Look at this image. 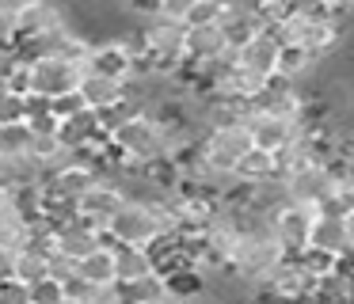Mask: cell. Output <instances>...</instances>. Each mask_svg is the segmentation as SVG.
<instances>
[{
	"label": "cell",
	"instance_id": "9a60e30c",
	"mask_svg": "<svg viewBox=\"0 0 354 304\" xmlns=\"http://www.w3.org/2000/svg\"><path fill=\"white\" fill-rule=\"evenodd\" d=\"M313 251H324L331 258H346L354 251V220L320 213L313 228Z\"/></svg>",
	"mask_w": 354,
	"mask_h": 304
},
{
	"label": "cell",
	"instance_id": "277c9868",
	"mask_svg": "<svg viewBox=\"0 0 354 304\" xmlns=\"http://www.w3.org/2000/svg\"><path fill=\"white\" fill-rule=\"evenodd\" d=\"M255 149L252 133H248V122H232V126H217L202 137V160H206L214 171H236V164Z\"/></svg>",
	"mask_w": 354,
	"mask_h": 304
},
{
	"label": "cell",
	"instance_id": "44dd1931",
	"mask_svg": "<svg viewBox=\"0 0 354 304\" xmlns=\"http://www.w3.org/2000/svg\"><path fill=\"white\" fill-rule=\"evenodd\" d=\"M35 129L27 122H8L0 126V156H31L35 149Z\"/></svg>",
	"mask_w": 354,
	"mask_h": 304
},
{
	"label": "cell",
	"instance_id": "5b68a950",
	"mask_svg": "<svg viewBox=\"0 0 354 304\" xmlns=\"http://www.w3.org/2000/svg\"><path fill=\"white\" fill-rule=\"evenodd\" d=\"M80 80H84V68L73 65V61L62 57H35L31 61V91L27 95H42V99H62L69 91H80Z\"/></svg>",
	"mask_w": 354,
	"mask_h": 304
},
{
	"label": "cell",
	"instance_id": "836d02e7",
	"mask_svg": "<svg viewBox=\"0 0 354 304\" xmlns=\"http://www.w3.org/2000/svg\"><path fill=\"white\" fill-rule=\"evenodd\" d=\"M31 4H39V0H0V15H8L16 23V15H24Z\"/></svg>",
	"mask_w": 354,
	"mask_h": 304
},
{
	"label": "cell",
	"instance_id": "8992f818",
	"mask_svg": "<svg viewBox=\"0 0 354 304\" xmlns=\"http://www.w3.org/2000/svg\"><path fill=\"white\" fill-rule=\"evenodd\" d=\"M73 23L69 4L65 0H39L24 15H16V46H27L35 38H46L54 30H65Z\"/></svg>",
	"mask_w": 354,
	"mask_h": 304
},
{
	"label": "cell",
	"instance_id": "ac0fdd59",
	"mask_svg": "<svg viewBox=\"0 0 354 304\" xmlns=\"http://www.w3.org/2000/svg\"><path fill=\"white\" fill-rule=\"evenodd\" d=\"M77 278H84L88 285H95V289H111V285H118L115 243L107 240L100 251H92L88 258H80V263H77Z\"/></svg>",
	"mask_w": 354,
	"mask_h": 304
},
{
	"label": "cell",
	"instance_id": "e0dca14e",
	"mask_svg": "<svg viewBox=\"0 0 354 304\" xmlns=\"http://www.w3.org/2000/svg\"><path fill=\"white\" fill-rule=\"evenodd\" d=\"M225 53H232V46H229V38H225L221 23H217V27H191L187 30V61L202 65V61H217V57H225Z\"/></svg>",
	"mask_w": 354,
	"mask_h": 304
},
{
	"label": "cell",
	"instance_id": "ffe728a7",
	"mask_svg": "<svg viewBox=\"0 0 354 304\" xmlns=\"http://www.w3.org/2000/svg\"><path fill=\"white\" fill-rule=\"evenodd\" d=\"M236 175L240 182H263V179H274L278 175V152H263V149H252L244 160L236 164Z\"/></svg>",
	"mask_w": 354,
	"mask_h": 304
},
{
	"label": "cell",
	"instance_id": "ba28073f",
	"mask_svg": "<svg viewBox=\"0 0 354 304\" xmlns=\"http://www.w3.org/2000/svg\"><path fill=\"white\" fill-rule=\"evenodd\" d=\"M126 202H130V198H126V190L118 187V182H111L107 175H103V179L95 182V187L77 202V217H84L88 225H95L100 232H107L111 220L118 217V209H122Z\"/></svg>",
	"mask_w": 354,
	"mask_h": 304
},
{
	"label": "cell",
	"instance_id": "30bf717a",
	"mask_svg": "<svg viewBox=\"0 0 354 304\" xmlns=\"http://www.w3.org/2000/svg\"><path fill=\"white\" fill-rule=\"evenodd\" d=\"M80 95H84V106L95 114H115L130 103V84L115 80V76H103V73H84L80 80Z\"/></svg>",
	"mask_w": 354,
	"mask_h": 304
},
{
	"label": "cell",
	"instance_id": "484cf974",
	"mask_svg": "<svg viewBox=\"0 0 354 304\" xmlns=\"http://www.w3.org/2000/svg\"><path fill=\"white\" fill-rule=\"evenodd\" d=\"M225 12H229V4H225V0H198V8L191 12L187 27H217V23L225 19Z\"/></svg>",
	"mask_w": 354,
	"mask_h": 304
},
{
	"label": "cell",
	"instance_id": "8fae6325",
	"mask_svg": "<svg viewBox=\"0 0 354 304\" xmlns=\"http://www.w3.org/2000/svg\"><path fill=\"white\" fill-rule=\"evenodd\" d=\"M133 65H138V53H133V46L126 38H100L84 73H103V76H115V80L130 84Z\"/></svg>",
	"mask_w": 354,
	"mask_h": 304
},
{
	"label": "cell",
	"instance_id": "603a6c76",
	"mask_svg": "<svg viewBox=\"0 0 354 304\" xmlns=\"http://www.w3.org/2000/svg\"><path fill=\"white\" fill-rule=\"evenodd\" d=\"M320 213H331V217L354 220V175H343V179L335 182V190H331L328 202L320 205Z\"/></svg>",
	"mask_w": 354,
	"mask_h": 304
},
{
	"label": "cell",
	"instance_id": "e575fe53",
	"mask_svg": "<svg viewBox=\"0 0 354 304\" xmlns=\"http://www.w3.org/2000/svg\"><path fill=\"white\" fill-rule=\"evenodd\" d=\"M8 278H16V251L0 247V281H8Z\"/></svg>",
	"mask_w": 354,
	"mask_h": 304
},
{
	"label": "cell",
	"instance_id": "2e32d148",
	"mask_svg": "<svg viewBox=\"0 0 354 304\" xmlns=\"http://www.w3.org/2000/svg\"><path fill=\"white\" fill-rule=\"evenodd\" d=\"M236 65H244V68H252V73L274 80V76H278V65H282V42H278L270 30H259L252 42H244V46L236 50Z\"/></svg>",
	"mask_w": 354,
	"mask_h": 304
},
{
	"label": "cell",
	"instance_id": "d6986e66",
	"mask_svg": "<svg viewBox=\"0 0 354 304\" xmlns=\"http://www.w3.org/2000/svg\"><path fill=\"white\" fill-rule=\"evenodd\" d=\"M115 266H118V285H133V281L149 278V274H160L156 270V258H153V247H126V243H118Z\"/></svg>",
	"mask_w": 354,
	"mask_h": 304
},
{
	"label": "cell",
	"instance_id": "d4e9b609",
	"mask_svg": "<svg viewBox=\"0 0 354 304\" xmlns=\"http://www.w3.org/2000/svg\"><path fill=\"white\" fill-rule=\"evenodd\" d=\"M8 122H27V95L4 88L0 91V126H8Z\"/></svg>",
	"mask_w": 354,
	"mask_h": 304
},
{
	"label": "cell",
	"instance_id": "8d00e7d4",
	"mask_svg": "<svg viewBox=\"0 0 354 304\" xmlns=\"http://www.w3.org/2000/svg\"><path fill=\"white\" fill-rule=\"evenodd\" d=\"M62 304H92V301H80V296H69V293H65V301Z\"/></svg>",
	"mask_w": 354,
	"mask_h": 304
},
{
	"label": "cell",
	"instance_id": "7c38bea8",
	"mask_svg": "<svg viewBox=\"0 0 354 304\" xmlns=\"http://www.w3.org/2000/svg\"><path fill=\"white\" fill-rule=\"evenodd\" d=\"M252 106H259V111H270V114H282V118H293L301 122L308 111V91L301 88V84L286 80V76H274V80L267 84V91H263L259 99H255Z\"/></svg>",
	"mask_w": 354,
	"mask_h": 304
},
{
	"label": "cell",
	"instance_id": "4dcf8cb0",
	"mask_svg": "<svg viewBox=\"0 0 354 304\" xmlns=\"http://www.w3.org/2000/svg\"><path fill=\"white\" fill-rule=\"evenodd\" d=\"M54 114H57V122H65V118H73V114H80V111H88L84 106V95L80 91H69V95H62V99H54Z\"/></svg>",
	"mask_w": 354,
	"mask_h": 304
},
{
	"label": "cell",
	"instance_id": "d590c367",
	"mask_svg": "<svg viewBox=\"0 0 354 304\" xmlns=\"http://www.w3.org/2000/svg\"><path fill=\"white\" fill-rule=\"evenodd\" d=\"M153 304H191V301H187L183 293H176V289H168V293H164L160 301H153Z\"/></svg>",
	"mask_w": 354,
	"mask_h": 304
},
{
	"label": "cell",
	"instance_id": "f1b7e54d",
	"mask_svg": "<svg viewBox=\"0 0 354 304\" xmlns=\"http://www.w3.org/2000/svg\"><path fill=\"white\" fill-rule=\"evenodd\" d=\"M65 301V281L57 278H42L35 285V304H62Z\"/></svg>",
	"mask_w": 354,
	"mask_h": 304
},
{
	"label": "cell",
	"instance_id": "1f68e13d",
	"mask_svg": "<svg viewBox=\"0 0 354 304\" xmlns=\"http://www.w3.org/2000/svg\"><path fill=\"white\" fill-rule=\"evenodd\" d=\"M92 304H130V296H126L122 285H111V289H100Z\"/></svg>",
	"mask_w": 354,
	"mask_h": 304
},
{
	"label": "cell",
	"instance_id": "52a82bcc",
	"mask_svg": "<svg viewBox=\"0 0 354 304\" xmlns=\"http://www.w3.org/2000/svg\"><path fill=\"white\" fill-rule=\"evenodd\" d=\"M343 175L346 171L339 164H313V167H301V171L286 175V187H290L293 202H305V205H316V209H320Z\"/></svg>",
	"mask_w": 354,
	"mask_h": 304
},
{
	"label": "cell",
	"instance_id": "5bb4252c",
	"mask_svg": "<svg viewBox=\"0 0 354 304\" xmlns=\"http://www.w3.org/2000/svg\"><path fill=\"white\" fill-rule=\"evenodd\" d=\"M57 141L73 152H84V149H95V144H107V126H103V114L95 111H80L73 118H65L57 126Z\"/></svg>",
	"mask_w": 354,
	"mask_h": 304
},
{
	"label": "cell",
	"instance_id": "6da1fadb",
	"mask_svg": "<svg viewBox=\"0 0 354 304\" xmlns=\"http://www.w3.org/2000/svg\"><path fill=\"white\" fill-rule=\"evenodd\" d=\"M187 23L171 19H153L141 27V42H145V57L153 61L156 76H176L187 65Z\"/></svg>",
	"mask_w": 354,
	"mask_h": 304
},
{
	"label": "cell",
	"instance_id": "cb8c5ba5",
	"mask_svg": "<svg viewBox=\"0 0 354 304\" xmlns=\"http://www.w3.org/2000/svg\"><path fill=\"white\" fill-rule=\"evenodd\" d=\"M122 289H126V296H130V304H153L171 289V281L164 278V274H149V278L133 281V285H122Z\"/></svg>",
	"mask_w": 354,
	"mask_h": 304
},
{
	"label": "cell",
	"instance_id": "83f0119b",
	"mask_svg": "<svg viewBox=\"0 0 354 304\" xmlns=\"http://www.w3.org/2000/svg\"><path fill=\"white\" fill-rule=\"evenodd\" d=\"M46 258H50V278H57V281H73V278H77V258L65 255L62 247H50Z\"/></svg>",
	"mask_w": 354,
	"mask_h": 304
},
{
	"label": "cell",
	"instance_id": "f546056e",
	"mask_svg": "<svg viewBox=\"0 0 354 304\" xmlns=\"http://www.w3.org/2000/svg\"><path fill=\"white\" fill-rule=\"evenodd\" d=\"M194 8H198V0H160V19L187 23V19H191Z\"/></svg>",
	"mask_w": 354,
	"mask_h": 304
},
{
	"label": "cell",
	"instance_id": "7402d4cb",
	"mask_svg": "<svg viewBox=\"0 0 354 304\" xmlns=\"http://www.w3.org/2000/svg\"><path fill=\"white\" fill-rule=\"evenodd\" d=\"M16 278L31 281V285H39L42 278H50V258L42 247H27L16 255Z\"/></svg>",
	"mask_w": 354,
	"mask_h": 304
},
{
	"label": "cell",
	"instance_id": "3957f363",
	"mask_svg": "<svg viewBox=\"0 0 354 304\" xmlns=\"http://www.w3.org/2000/svg\"><path fill=\"white\" fill-rule=\"evenodd\" d=\"M316 217L320 209L316 205H305V202H286L270 213V236L278 240V247L286 255H305L313 247V228H316Z\"/></svg>",
	"mask_w": 354,
	"mask_h": 304
},
{
	"label": "cell",
	"instance_id": "7a4b0ae2",
	"mask_svg": "<svg viewBox=\"0 0 354 304\" xmlns=\"http://www.w3.org/2000/svg\"><path fill=\"white\" fill-rule=\"evenodd\" d=\"M286 258L290 255L278 247L274 236H248V232H240L236 247H232V270L259 289V285H267V281L274 278V270L286 263Z\"/></svg>",
	"mask_w": 354,
	"mask_h": 304
},
{
	"label": "cell",
	"instance_id": "4316f807",
	"mask_svg": "<svg viewBox=\"0 0 354 304\" xmlns=\"http://www.w3.org/2000/svg\"><path fill=\"white\" fill-rule=\"evenodd\" d=\"M0 304H35V285L24 278L0 281Z\"/></svg>",
	"mask_w": 354,
	"mask_h": 304
},
{
	"label": "cell",
	"instance_id": "4fadbf2b",
	"mask_svg": "<svg viewBox=\"0 0 354 304\" xmlns=\"http://www.w3.org/2000/svg\"><path fill=\"white\" fill-rule=\"evenodd\" d=\"M103 243H107V232L88 225L84 217H69V220H62V225H54V247H62L65 255H73L77 263L88 258L92 251H100Z\"/></svg>",
	"mask_w": 354,
	"mask_h": 304
},
{
	"label": "cell",
	"instance_id": "9c48e42d",
	"mask_svg": "<svg viewBox=\"0 0 354 304\" xmlns=\"http://www.w3.org/2000/svg\"><path fill=\"white\" fill-rule=\"evenodd\" d=\"M248 133H252L255 149H263V152H282L286 144H290L293 137L301 133V122L252 106V114H248Z\"/></svg>",
	"mask_w": 354,
	"mask_h": 304
},
{
	"label": "cell",
	"instance_id": "d6a6232c",
	"mask_svg": "<svg viewBox=\"0 0 354 304\" xmlns=\"http://www.w3.org/2000/svg\"><path fill=\"white\" fill-rule=\"evenodd\" d=\"M19 213V202H16V190H8V187H0V220H8V217H16Z\"/></svg>",
	"mask_w": 354,
	"mask_h": 304
}]
</instances>
